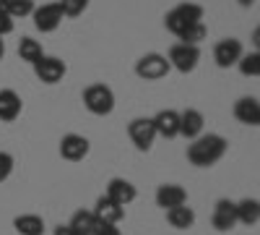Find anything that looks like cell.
Segmentation results:
<instances>
[{
    "instance_id": "obj_6",
    "label": "cell",
    "mask_w": 260,
    "mask_h": 235,
    "mask_svg": "<svg viewBox=\"0 0 260 235\" xmlns=\"http://www.w3.org/2000/svg\"><path fill=\"white\" fill-rule=\"evenodd\" d=\"M245 55V47L237 37H224L213 45V60L219 68H232L240 63V58Z\"/></svg>"
},
{
    "instance_id": "obj_29",
    "label": "cell",
    "mask_w": 260,
    "mask_h": 235,
    "mask_svg": "<svg viewBox=\"0 0 260 235\" xmlns=\"http://www.w3.org/2000/svg\"><path fill=\"white\" fill-rule=\"evenodd\" d=\"M13 27H16V21L3 11V8H0V37H6V34H11L13 32Z\"/></svg>"
},
{
    "instance_id": "obj_28",
    "label": "cell",
    "mask_w": 260,
    "mask_h": 235,
    "mask_svg": "<svg viewBox=\"0 0 260 235\" xmlns=\"http://www.w3.org/2000/svg\"><path fill=\"white\" fill-rule=\"evenodd\" d=\"M13 165H16L13 154H8V152H0V183L11 178V173H13Z\"/></svg>"
},
{
    "instance_id": "obj_15",
    "label": "cell",
    "mask_w": 260,
    "mask_h": 235,
    "mask_svg": "<svg viewBox=\"0 0 260 235\" xmlns=\"http://www.w3.org/2000/svg\"><path fill=\"white\" fill-rule=\"evenodd\" d=\"M232 113L242 125H250V128L260 125V102H257V97H240L234 102Z\"/></svg>"
},
{
    "instance_id": "obj_9",
    "label": "cell",
    "mask_w": 260,
    "mask_h": 235,
    "mask_svg": "<svg viewBox=\"0 0 260 235\" xmlns=\"http://www.w3.org/2000/svg\"><path fill=\"white\" fill-rule=\"evenodd\" d=\"M34 27L42 32V34H50V32H55L60 24H62V18H65V13H62V8H60V3H42V6H37L34 8Z\"/></svg>"
},
{
    "instance_id": "obj_1",
    "label": "cell",
    "mask_w": 260,
    "mask_h": 235,
    "mask_svg": "<svg viewBox=\"0 0 260 235\" xmlns=\"http://www.w3.org/2000/svg\"><path fill=\"white\" fill-rule=\"evenodd\" d=\"M229 149V141L219 134H201L187 144V162L192 167H213Z\"/></svg>"
},
{
    "instance_id": "obj_14",
    "label": "cell",
    "mask_w": 260,
    "mask_h": 235,
    "mask_svg": "<svg viewBox=\"0 0 260 235\" xmlns=\"http://www.w3.org/2000/svg\"><path fill=\"white\" fill-rule=\"evenodd\" d=\"M151 123H154L156 136H161V139H177L180 136V113L177 110H159L151 118Z\"/></svg>"
},
{
    "instance_id": "obj_20",
    "label": "cell",
    "mask_w": 260,
    "mask_h": 235,
    "mask_svg": "<svg viewBox=\"0 0 260 235\" xmlns=\"http://www.w3.org/2000/svg\"><path fill=\"white\" fill-rule=\"evenodd\" d=\"M167 222L175 230H190L195 225V209L187 206V204L175 206V209H167Z\"/></svg>"
},
{
    "instance_id": "obj_27",
    "label": "cell",
    "mask_w": 260,
    "mask_h": 235,
    "mask_svg": "<svg viewBox=\"0 0 260 235\" xmlns=\"http://www.w3.org/2000/svg\"><path fill=\"white\" fill-rule=\"evenodd\" d=\"M57 3H60V8H62L65 18H78L86 8H89L91 0H57Z\"/></svg>"
},
{
    "instance_id": "obj_5",
    "label": "cell",
    "mask_w": 260,
    "mask_h": 235,
    "mask_svg": "<svg viewBox=\"0 0 260 235\" xmlns=\"http://www.w3.org/2000/svg\"><path fill=\"white\" fill-rule=\"evenodd\" d=\"M169 71H172V68H169V60H167V55H161V53H146V55L138 58V63H136V76L143 79V81H159V79H164Z\"/></svg>"
},
{
    "instance_id": "obj_22",
    "label": "cell",
    "mask_w": 260,
    "mask_h": 235,
    "mask_svg": "<svg viewBox=\"0 0 260 235\" xmlns=\"http://www.w3.org/2000/svg\"><path fill=\"white\" fill-rule=\"evenodd\" d=\"M13 227L18 235H42L45 232V220L39 215H18L13 220Z\"/></svg>"
},
{
    "instance_id": "obj_21",
    "label": "cell",
    "mask_w": 260,
    "mask_h": 235,
    "mask_svg": "<svg viewBox=\"0 0 260 235\" xmlns=\"http://www.w3.org/2000/svg\"><path fill=\"white\" fill-rule=\"evenodd\" d=\"M68 227H71L76 235H94V230L99 227V222H96V217L91 215V209H78L76 215L71 217Z\"/></svg>"
},
{
    "instance_id": "obj_31",
    "label": "cell",
    "mask_w": 260,
    "mask_h": 235,
    "mask_svg": "<svg viewBox=\"0 0 260 235\" xmlns=\"http://www.w3.org/2000/svg\"><path fill=\"white\" fill-rule=\"evenodd\" d=\"M55 235H76V232H73L68 225H57V227H55Z\"/></svg>"
},
{
    "instance_id": "obj_8",
    "label": "cell",
    "mask_w": 260,
    "mask_h": 235,
    "mask_svg": "<svg viewBox=\"0 0 260 235\" xmlns=\"http://www.w3.org/2000/svg\"><path fill=\"white\" fill-rule=\"evenodd\" d=\"M31 68H34V76H37L42 84H60L62 76L68 73L65 60H60V58H55V55H42Z\"/></svg>"
},
{
    "instance_id": "obj_34",
    "label": "cell",
    "mask_w": 260,
    "mask_h": 235,
    "mask_svg": "<svg viewBox=\"0 0 260 235\" xmlns=\"http://www.w3.org/2000/svg\"><path fill=\"white\" fill-rule=\"evenodd\" d=\"M3 3H6V0H0V8H3Z\"/></svg>"
},
{
    "instance_id": "obj_16",
    "label": "cell",
    "mask_w": 260,
    "mask_h": 235,
    "mask_svg": "<svg viewBox=\"0 0 260 235\" xmlns=\"http://www.w3.org/2000/svg\"><path fill=\"white\" fill-rule=\"evenodd\" d=\"M104 196H110L120 206H127V204H133L138 199V188L130 180H125V178H112L110 183H107V194Z\"/></svg>"
},
{
    "instance_id": "obj_10",
    "label": "cell",
    "mask_w": 260,
    "mask_h": 235,
    "mask_svg": "<svg viewBox=\"0 0 260 235\" xmlns=\"http://www.w3.org/2000/svg\"><path fill=\"white\" fill-rule=\"evenodd\" d=\"M91 152V141L81 134H65L60 139V157L68 162H81L86 154Z\"/></svg>"
},
{
    "instance_id": "obj_4",
    "label": "cell",
    "mask_w": 260,
    "mask_h": 235,
    "mask_svg": "<svg viewBox=\"0 0 260 235\" xmlns=\"http://www.w3.org/2000/svg\"><path fill=\"white\" fill-rule=\"evenodd\" d=\"M169 60V68H175L180 73H192L201 63V47L195 45H182V42H175L167 53Z\"/></svg>"
},
{
    "instance_id": "obj_18",
    "label": "cell",
    "mask_w": 260,
    "mask_h": 235,
    "mask_svg": "<svg viewBox=\"0 0 260 235\" xmlns=\"http://www.w3.org/2000/svg\"><path fill=\"white\" fill-rule=\"evenodd\" d=\"M203 125H206V118H203V113L201 110H192V108H187L185 113H180V136H185V139H198L201 134H203Z\"/></svg>"
},
{
    "instance_id": "obj_30",
    "label": "cell",
    "mask_w": 260,
    "mask_h": 235,
    "mask_svg": "<svg viewBox=\"0 0 260 235\" xmlns=\"http://www.w3.org/2000/svg\"><path fill=\"white\" fill-rule=\"evenodd\" d=\"M94 235H120V227L117 225H99L94 230Z\"/></svg>"
},
{
    "instance_id": "obj_19",
    "label": "cell",
    "mask_w": 260,
    "mask_h": 235,
    "mask_svg": "<svg viewBox=\"0 0 260 235\" xmlns=\"http://www.w3.org/2000/svg\"><path fill=\"white\" fill-rule=\"evenodd\" d=\"M234 206H237V222H242L247 227H255L260 222V201L257 199L234 201Z\"/></svg>"
},
{
    "instance_id": "obj_3",
    "label": "cell",
    "mask_w": 260,
    "mask_h": 235,
    "mask_svg": "<svg viewBox=\"0 0 260 235\" xmlns=\"http://www.w3.org/2000/svg\"><path fill=\"white\" fill-rule=\"evenodd\" d=\"M83 108L99 118L110 115L115 110V92L107 84H89L83 89Z\"/></svg>"
},
{
    "instance_id": "obj_11",
    "label": "cell",
    "mask_w": 260,
    "mask_h": 235,
    "mask_svg": "<svg viewBox=\"0 0 260 235\" xmlns=\"http://www.w3.org/2000/svg\"><path fill=\"white\" fill-rule=\"evenodd\" d=\"M91 215L96 217L99 225H120L122 217H125V206L115 204L110 196H99L94 209H91Z\"/></svg>"
},
{
    "instance_id": "obj_23",
    "label": "cell",
    "mask_w": 260,
    "mask_h": 235,
    "mask_svg": "<svg viewBox=\"0 0 260 235\" xmlns=\"http://www.w3.org/2000/svg\"><path fill=\"white\" fill-rule=\"evenodd\" d=\"M45 55V50H42V42L39 39H34V37H21L18 39V58L21 60H26V63H34Z\"/></svg>"
},
{
    "instance_id": "obj_7",
    "label": "cell",
    "mask_w": 260,
    "mask_h": 235,
    "mask_svg": "<svg viewBox=\"0 0 260 235\" xmlns=\"http://www.w3.org/2000/svg\"><path fill=\"white\" fill-rule=\"evenodd\" d=\"M127 136H130V141H133V146L138 152H148L156 141V131H154L151 118H133L127 123Z\"/></svg>"
},
{
    "instance_id": "obj_17",
    "label": "cell",
    "mask_w": 260,
    "mask_h": 235,
    "mask_svg": "<svg viewBox=\"0 0 260 235\" xmlns=\"http://www.w3.org/2000/svg\"><path fill=\"white\" fill-rule=\"evenodd\" d=\"M21 110H24V99L18 97V92L13 89H0V120L3 123H13Z\"/></svg>"
},
{
    "instance_id": "obj_2",
    "label": "cell",
    "mask_w": 260,
    "mask_h": 235,
    "mask_svg": "<svg viewBox=\"0 0 260 235\" xmlns=\"http://www.w3.org/2000/svg\"><path fill=\"white\" fill-rule=\"evenodd\" d=\"M201 21H203V6L201 3H180V6H175L172 11H167L164 27H167V32L180 37L185 29L201 24Z\"/></svg>"
},
{
    "instance_id": "obj_13",
    "label": "cell",
    "mask_w": 260,
    "mask_h": 235,
    "mask_svg": "<svg viewBox=\"0 0 260 235\" xmlns=\"http://www.w3.org/2000/svg\"><path fill=\"white\" fill-rule=\"evenodd\" d=\"M154 199H156V206H161L167 212V209H175V206L187 204V191L180 183H161L156 188V196Z\"/></svg>"
},
{
    "instance_id": "obj_12",
    "label": "cell",
    "mask_w": 260,
    "mask_h": 235,
    "mask_svg": "<svg viewBox=\"0 0 260 235\" xmlns=\"http://www.w3.org/2000/svg\"><path fill=\"white\" fill-rule=\"evenodd\" d=\"M211 225L219 232H229L237 225V206L229 199H219L213 204V215H211Z\"/></svg>"
},
{
    "instance_id": "obj_24",
    "label": "cell",
    "mask_w": 260,
    "mask_h": 235,
    "mask_svg": "<svg viewBox=\"0 0 260 235\" xmlns=\"http://www.w3.org/2000/svg\"><path fill=\"white\" fill-rule=\"evenodd\" d=\"M34 0H6L3 3V11L16 21V18H26V16H31L34 13Z\"/></svg>"
},
{
    "instance_id": "obj_26",
    "label": "cell",
    "mask_w": 260,
    "mask_h": 235,
    "mask_svg": "<svg viewBox=\"0 0 260 235\" xmlns=\"http://www.w3.org/2000/svg\"><path fill=\"white\" fill-rule=\"evenodd\" d=\"M208 37V29H206V24H203V21H201V24H195V27H190V29H185L177 39L182 42V45H195V47H198L201 45V42Z\"/></svg>"
},
{
    "instance_id": "obj_32",
    "label": "cell",
    "mask_w": 260,
    "mask_h": 235,
    "mask_svg": "<svg viewBox=\"0 0 260 235\" xmlns=\"http://www.w3.org/2000/svg\"><path fill=\"white\" fill-rule=\"evenodd\" d=\"M3 58H6V39L0 37V60H3Z\"/></svg>"
},
{
    "instance_id": "obj_25",
    "label": "cell",
    "mask_w": 260,
    "mask_h": 235,
    "mask_svg": "<svg viewBox=\"0 0 260 235\" xmlns=\"http://www.w3.org/2000/svg\"><path fill=\"white\" fill-rule=\"evenodd\" d=\"M237 68H240V73L242 76H260V53L257 50H252V53H245L242 58H240V63H237Z\"/></svg>"
},
{
    "instance_id": "obj_33",
    "label": "cell",
    "mask_w": 260,
    "mask_h": 235,
    "mask_svg": "<svg viewBox=\"0 0 260 235\" xmlns=\"http://www.w3.org/2000/svg\"><path fill=\"white\" fill-rule=\"evenodd\" d=\"M237 3L245 6V8H250V6H255V3H257V0H237Z\"/></svg>"
}]
</instances>
